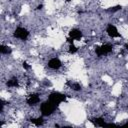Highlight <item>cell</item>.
Here are the masks:
<instances>
[{
  "instance_id": "obj_5",
  "label": "cell",
  "mask_w": 128,
  "mask_h": 128,
  "mask_svg": "<svg viewBox=\"0 0 128 128\" xmlns=\"http://www.w3.org/2000/svg\"><path fill=\"white\" fill-rule=\"evenodd\" d=\"M90 122L91 123H93L95 126H99V127H118V125H114V123H106L105 121H104V119L103 118H101V117H97V118H92V119H90Z\"/></svg>"
},
{
  "instance_id": "obj_16",
  "label": "cell",
  "mask_w": 128,
  "mask_h": 128,
  "mask_svg": "<svg viewBox=\"0 0 128 128\" xmlns=\"http://www.w3.org/2000/svg\"><path fill=\"white\" fill-rule=\"evenodd\" d=\"M22 66H23V68H24V69H27V70H28V69H30V65H28V63H27V62H23V63H22Z\"/></svg>"
},
{
  "instance_id": "obj_15",
  "label": "cell",
  "mask_w": 128,
  "mask_h": 128,
  "mask_svg": "<svg viewBox=\"0 0 128 128\" xmlns=\"http://www.w3.org/2000/svg\"><path fill=\"white\" fill-rule=\"evenodd\" d=\"M121 5H117V6H114V7H111L110 9H108L109 11H112V12H116V11H119L121 10Z\"/></svg>"
},
{
  "instance_id": "obj_1",
  "label": "cell",
  "mask_w": 128,
  "mask_h": 128,
  "mask_svg": "<svg viewBox=\"0 0 128 128\" xmlns=\"http://www.w3.org/2000/svg\"><path fill=\"white\" fill-rule=\"evenodd\" d=\"M56 109V105L54 103H52L50 100L48 101H45L41 104L40 106V111H41V114L42 116H49L51 115Z\"/></svg>"
},
{
  "instance_id": "obj_9",
  "label": "cell",
  "mask_w": 128,
  "mask_h": 128,
  "mask_svg": "<svg viewBox=\"0 0 128 128\" xmlns=\"http://www.w3.org/2000/svg\"><path fill=\"white\" fill-rule=\"evenodd\" d=\"M39 101H40V97H39L38 94H31V95H29V97H28L27 100H26L27 104L30 105V106L39 103Z\"/></svg>"
},
{
  "instance_id": "obj_7",
  "label": "cell",
  "mask_w": 128,
  "mask_h": 128,
  "mask_svg": "<svg viewBox=\"0 0 128 128\" xmlns=\"http://www.w3.org/2000/svg\"><path fill=\"white\" fill-rule=\"evenodd\" d=\"M62 66V62L58 58H52L48 61V67L51 69H59Z\"/></svg>"
},
{
  "instance_id": "obj_20",
  "label": "cell",
  "mask_w": 128,
  "mask_h": 128,
  "mask_svg": "<svg viewBox=\"0 0 128 128\" xmlns=\"http://www.w3.org/2000/svg\"><path fill=\"white\" fill-rule=\"evenodd\" d=\"M125 48H126V49L128 50V44H126V45H125Z\"/></svg>"
},
{
  "instance_id": "obj_18",
  "label": "cell",
  "mask_w": 128,
  "mask_h": 128,
  "mask_svg": "<svg viewBox=\"0 0 128 128\" xmlns=\"http://www.w3.org/2000/svg\"><path fill=\"white\" fill-rule=\"evenodd\" d=\"M121 127H123V128H128V122H127V123H125L124 125H122Z\"/></svg>"
},
{
  "instance_id": "obj_2",
  "label": "cell",
  "mask_w": 128,
  "mask_h": 128,
  "mask_svg": "<svg viewBox=\"0 0 128 128\" xmlns=\"http://www.w3.org/2000/svg\"><path fill=\"white\" fill-rule=\"evenodd\" d=\"M66 98H67V95H65V94H62L60 92H52V93H50L48 100H50L52 103H54L57 106L60 103L64 102L66 100Z\"/></svg>"
},
{
  "instance_id": "obj_10",
  "label": "cell",
  "mask_w": 128,
  "mask_h": 128,
  "mask_svg": "<svg viewBox=\"0 0 128 128\" xmlns=\"http://www.w3.org/2000/svg\"><path fill=\"white\" fill-rule=\"evenodd\" d=\"M31 123H33L36 126H42L44 124V119L42 117H38V118H31L29 120Z\"/></svg>"
},
{
  "instance_id": "obj_6",
  "label": "cell",
  "mask_w": 128,
  "mask_h": 128,
  "mask_svg": "<svg viewBox=\"0 0 128 128\" xmlns=\"http://www.w3.org/2000/svg\"><path fill=\"white\" fill-rule=\"evenodd\" d=\"M106 32H107V34H108L111 38L121 37V35L119 34V32H118L117 28H116L114 25H112V24H109V25L107 26V28H106Z\"/></svg>"
},
{
  "instance_id": "obj_19",
  "label": "cell",
  "mask_w": 128,
  "mask_h": 128,
  "mask_svg": "<svg viewBox=\"0 0 128 128\" xmlns=\"http://www.w3.org/2000/svg\"><path fill=\"white\" fill-rule=\"evenodd\" d=\"M42 7H43V6H42V5H39V6H38V7H37V9H41V8H42Z\"/></svg>"
},
{
  "instance_id": "obj_11",
  "label": "cell",
  "mask_w": 128,
  "mask_h": 128,
  "mask_svg": "<svg viewBox=\"0 0 128 128\" xmlns=\"http://www.w3.org/2000/svg\"><path fill=\"white\" fill-rule=\"evenodd\" d=\"M6 85L8 86V87H18L19 86V83H18V79L17 78H11L10 80H8L7 81V83H6Z\"/></svg>"
},
{
  "instance_id": "obj_4",
  "label": "cell",
  "mask_w": 128,
  "mask_h": 128,
  "mask_svg": "<svg viewBox=\"0 0 128 128\" xmlns=\"http://www.w3.org/2000/svg\"><path fill=\"white\" fill-rule=\"evenodd\" d=\"M13 36L15 37V38H18V39H20V40H26L27 38H28V36H29V31L26 29V28H24V27H17L16 29H15V31H14V33H13Z\"/></svg>"
},
{
  "instance_id": "obj_17",
  "label": "cell",
  "mask_w": 128,
  "mask_h": 128,
  "mask_svg": "<svg viewBox=\"0 0 128 128\" xmlns=\"http://www.w3.org/2000/svg\"><path fill=\"white\" fill-rule=\"evenodd\" d=\"M73 41H74V39H72V38H70V37L67 38V42H69L70 44H73Z\"/></svg>"
},
{
  "instance_id": "obj_13",
  "label": "cell",
  "mask_w": 128,
  "mask_h": 128,
  "mask_svg": "<svg viewBox=\"0 0 128 128\" xmlns=\"http://www.w3.org/2000/svg\"><path fill=\"white\" fill-rule=\"evenodd\" d=\"M67 84L70 85V87H71L73 90H75V91H79V90H81V85H80L79 83H70V82H68Z\"/></svg>"
},
{
  "instance_id": "obj_14",
  "label": "cell",
  "mask_w": 128,
  "mask_h": 128,
  "mask_svg": "<svg viewBox=\"0 0 128 128\" xmlns=\"http://www.w3.org/2000/svg\"><path fill=\"white\" fill-rule=\"evenodd\" d=\"M77 51H78V48H77L74 44H70V46H69V53L74 54V53H76Z\"/></svg>"
},
{
  "instance_id": "obj_8",
  "label": "cell",
  "mask_w": 128,
  "mask_h": 128,
  "mask_svg": "<svg viewBox=\"0 0 128 128\" xmlns=\"http://www.w3.org/2000/svg\"><path fill=\"white\" fill-rule=\"evenodd\" d=\"M82 36H83L82 32L79 29H76V28L70 30V32H69V37L74 39V40H79V39L82 38Z\"/></svg>"
},
{
  "instance_id": "obj_3",
  "label": "cell",
  "mask_w": 128,
  "mask_h": 128,
  "mask_svg": "<svg viewBox=\"0 0 128 128\" xmlns=\"http://www.w3.org/2000/svg\"><path fill=\"white\" fill-rule=\"evenodd\" d=\"M112 49H113V45L107 43V44H103V45H101V46H99V47H96V48H95V52H96L97 56L101 57V56H103V55L109 54V53L112 51Z\"/></svg>"
},
{
  "instance_id": "obj_12",
  "label": "cell",
  "mask_w": 128,
  "mask_h": 128,
  "mask_svg": "<svg viewBox=\"0 0 128 128\" xmlns=\"http://www.w3.org/2000/svg\"><path fill=\"white\" fill-rule=\"evenodd\" d=\"M0 52L1 54H10L12 52L11 48L8 47V46H5V45H1L0 46Z\"/></svg>"
}]
</instances>
